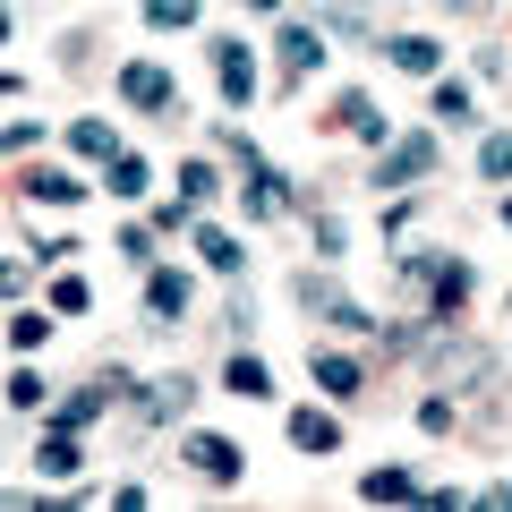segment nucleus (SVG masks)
Wrapping results in <instances>:
<instances>
[{"instance_id":"1","label":"nucleus","mask_w":512,"mask_h":512,"mask_svg":"<svg viewBox=\"0 0 512 512\" xmlns=\"http://www.w3.org/2000/svg\"><path fill=\"white\" fill-rule=\"evenodd\" d=\"M291 299L316 316V325H333V333H376V316H367L333 274H299V282H291Z\"/></svg>"},{"instance_id":"2","label":"nucleus","mask_w":512,"mask_h":512,"mask_svg":"<svg viewBox=\"0 0 512 512\" xmlns=\"http://www.w3.org/2000/svg\"><path fill=\"white\" fill-rule=\"evenodd\" d=\"M180 470H197L205 487H239V478H248V453H239L231 436H214V427H188L180 436Z\"/></svg>"},{"instance_id":"3","label":"nucleus","mask_w":512,"mask_h":512,"mask_svg":"<svg viewBox=\"0 0 512 512\" xmlns=\"http://www.w3.org/2000/svg\"><path fill=\"white\" fill-rule=\"evenodd\" d=\"M427 171H436V137H427V128H402V137L384 146V163L367 171V188H384V197H393V188L427 180Z\"/></svg>"},{"instance_id":"4","label":"nucleus","mask_w":512,"mask_h":512,"mask_svg":"<svg viewBox=\"0 0 512 512\" xmlns=\"http://www.w3.org/2000/svg\"><path fill=\"white\" fill-rule=\"evenodd\" d=\"M291 205H299V197H291V180H282L265 154H256V163H239V214H248V222H282Z\"/></svg>"},{"instance_id":"5","label":"nucleus","mask_w":512,"mask_h":512,"mask_svg":"<svg viewBox=\"0 0 512 512\" xmlns=\"http://www.w3.org/2000/svg\"><path fill=\"white\" fill-rule=\"evenodd\" d=\"M470 291H478V274H470V256H436V274H427V325H453L461 308H470Z\"/></svg>"},{"instance_id":"6","label":"nucleus","mask_w":512,"mask_h":512,"mask_svg":"<svg viewBox=\"0 0 512 512\" xmlns=\"http://www.w3.org/2000/svg\"><path fill=\"white\" fill-rule=\"evenodd\" d=\"M120 103H128V111H154V120H163V111H180V86H171L163 60H128V69H120Z\"/></svg>"},{"instance_id":"7","label":"nucleus","mask_w":512,"mask_h":512,"mask_svg":"<svg viewBox=\"0 0 512 512\" xmlns=\"http://www.w3.org/2000/svg\"><path fill=\"white\" fill-rule=\"evenodd\" d=\"M18 197H26V205H60V214H69V205H86L94 188L77 180L69 163H35V171H18Z\"/></svg>"},{"instance_id":"8","label":"nucleus","mask_w":512,"mask_h":512,"mask_svg":"<svg viewBox=\"0 0 512 512\" xmlns=\"http://www.w3.org/2000/svg\"><path fill=\"white\" fill-rule=\"evenodd\" d=\"M214 86H222V103H231V111H248V103H256V52H248L239 35H222V43H214Z\"/></svg>"},{"instance_id":"9","label":"nucleus","mask_w":512,"mask_h":512,"mask_svg":"<svg viewBox=\"0 0 512 512\" xmlns=\"http://www.w3.org/2000/svg\"><path fill=\"white\" fill-rule=\"evenodd\" d=\"M188 299H197V291H188L180 265H154V274H146V316H154V333H180V325H188Z\"/></svg>"},{"instance_id":"10","label":"nucleus","mask_w":512,"mask_h":512,"mask_svg":"<svg viewBox=\"0 0 512 512\" xmlns=\"http://www.w3.org/2000/svg\"><path fill=\"white\" fill-rule=\"evenodd\" d=\"M308 376H316V393H325V402H359V384H367V367L350 359V350L316 342V350H308Z\"/></svg>"},{"instance_id":"11","label":"nucleus","mask_w":512,"mask_h":512,"mask_svg":"<svg viewBox=\"0 0 512 512\" xmlns=\"http://www.w3.org/2000/svg\"><path fill=\"white\" fill-rule=\"evenodd\" d=\"M325 26H316V18H291V26H282V43H274V52H282V77H291V86H299V77H308L316 69V60H325Z\"/></svg>"},{"instance_id":"12","label":"nucleus","mask_w":512,"mask_h":512,"mask_svg":"<svg viewBox=\"0 0 512 512\" xmlns=\"http://www.w3.org/2000/svg\"><path fill=\"white\" fill-rule=\"evenodd\" d=\"M333 128H350L359 146H393V120H384V111L367 103L359 86H350V94H333Z\"/></svg>"},{"instance_id":"13","label":"nucleus","mask_w":512,"mask_h":512,"mask_svg":"<svg viewBox=\"0 0 512 512\" xmlns=\"http://www.w3.org/2000/svg\"><path fill=\"white\" fill-rule=\"evenodd\" d=\"M188 402H197V376H154L146 393H137V427H163V419H180Z\"/></svg>"},{"instance_id":"14","label":"nucleus","mask_w":512,"mask_h":512,"mask_svg":"<svg viewBox=\"0 0 512 512\" xmlns=\"http://www.w3.org/2000/svg\"><path fill=\"white\" fill-rule=\"evenodd\" d=\"M291 444L308 461H325V453H342V419H333L325 402H308V410H291Z\"/></svg>"},{"instance_id":"15","label":"nucleus","mask_w":512,"mask_h":512,"mask_svg":"<svg viewBox=\"0 0 512 512\" xmlns=\"http://www.w3.org/2000/svg\"><path fill=\"white\" fill-rule=\"evenodd\" d=\"M188 239H197L205 274H222V282H239V274H248V248H239L231 231H214V222H188Z\"/></svg>"},{"instance_id":"16","label":"nucleus","mask_w":512,"mask_h":512,"mask_svg":"<svg viewBox=\"0 0 512 512\" xmlns=\"http://www.w3.org/2000/svg\"><path fill=\"white\" fill-rule=\"evenodd\" d=\"M35 470H43V487H52V478H77V470H86V453H77V427H43Z\"/></svg>"},{"instance_id":"17","label":"nucleus","mask_w":512,"mask_h":512,"mask_svg":"<svg viewBox=\"0 0 512 512\" xmlns=\"http://www.w3.org/2000/svg\"><path fill=\"white\" fill-rule=\"evenodd\" d=\"M222 384H231L239 402H274V367L256 359V350H231V359H222Z\"/></svg>"},{"instance_id":"18","label":"nucleus","mask_w":512,"mask_h":512,"mask_svg":"<svg viewBox=\"0 0 512 512\" xmlns=\"http://www.w3.org/2000/svg\"><path fill=\"white\" fill-rule=\"evenodd\" d=\"M384 60H393L402 77H436L444 43H436V35H384Z\"/></svg>"},{"instance_id":"19","label":"nucleus","mask_w":512,"mask_h":512,"mask_svg":"<svg viewBox=\"0 0 512 512\" xmlns=\"http://www.w3.org/2000/svg\"><path fill=\"white\" fill-rule=\"evenodd\" d=\"M146 180H154V171H146V154H128V146L103 163V188H111L120 205H137V197H146Z\"/></svg>"},{"instance_id":"20","label":"nucleus","mask_w":512,"mask_h":512,"mask_svg":"<svg viewBox=\"0 0 512 512\" xmlns=\"http://www.w3.org/2000/svg\"><path fill=\"white\" fill-rule=\"evenodd\" d=\"M103 410H111V384H77L69 402H60V410H52V427H77V436H86V427H94V419H103Z\"/></svg>"},{"instance_id":"21","label":"nucleus","mask_w":512,"mask_h":512,"mask_svg":"<svg viewBox=\"0 0 512 512\" xmlns=\"http://www.w3.org/2000/svg\"><path fill=\"white\" fill-rule=\"evenodd\" d=\"M69 154H77V163H111V154H120L111 120H69Z\"/></svg>"},{"instance_id":"22","label":"nucleus","mask_w":512,"mask_h":512,"mask_svg":"<svg viewBox=\"0 0 512 512\" xmlns=\"http://www.w3.org/2000/svg\"><path fill=\"white\" fill-rule=\"evenodd\" d=\"M427 103H436L444 128H470V120H478V94L461 86V77H436V94H427Z\"/></svg>"},{"instance_id":"23","label":"nucleus","mask_w":512,"mask_h":512,"mask_svg":"<svg viewBox=\"0 0 512 512\" xmlns=\"http://www.w3.org/2000/svg\"><path fill=\"white\" fill-rule=\"evenodd\" d=\"M359 495H367V504H410V495H419V478L393 461V470H367V478H359Z\"/></svg>"},{"instance_id":"24","label":"nucleus","mask_w":512,"mask_h":512,"mask_svg":"<svg viewBox=\"0 0 512 512\" xmlns=\"http://www.w3.org/2000/svg\"><path fill=\"white\" fill-rule=\"evenodd\" d=\"M205 18V0H146V26L154 35H180V26H197Z\"/></svg>"},{"instance_id":"25","label":"nucleus","mask_w":512,"mask_h":512,"mask_svg":"<svg viewBox=\"0 0 512 512\" xmlns=\"http://www.w3.org/2000/svg\"><path fill=\"white\" fill-rule=\"evenodd\" d=\"M43 342H52V316H43V308H18V316H9V350H43Z\"/></svg>"},{"instance_id":"26","label":"nucleus","mask_w":512,"mask_h":512,"mask_svg":"<svg viewBox=\"0 0 512 512\" xmlns=\"http://www.w3.org/2000/svg\"><path fill=\"white\" fill-rule=\"evenodd\" d=\"M214 188H222V171L205 163V154H188V163H180V197H188V205H205Z\"/></svg>"},{"instance_id":"27","label":"nucleus","mask_w":512,"mask_h":512,"mask_svg":"<svg viewBox=\"0 0 512 512\" xmlns=\"http://www.w3.org/2000/svg\"><path fill=\"white\" fill-rule=\"evenodd\" d=\"M52 308H60V316H86V308H94V282H86V274H52Z\"/></svg>"},{"instance_id":"28","label":"nucleus","mask_w":512,"mask_h":512,"mask_svg":"<svg viewBox=\"0 0 512 512\" xmlns=\"http://www.w3.org/2000/svg\"><path fill=\"white\" fill-rule=\"evenodd\" d=\"M478 180H512V128H495L487 146H478Z\"/></svg>"},{"instance_id":"29","label":"nucleus","mask_w":512,"mask_h":512,"mask_svg":"<svg viewBox=\"0 0 512 512\" xmlns=\"http://www.w3.org/2000/svg\"><path fill=\"white\" fill-rule=\"evenodd\" d=\"M419 427H427V436H453V427H461V410H453V393H444V384L419 402Z\"/></svg>"},{"instance_id":"30","label":"nucleus","mask_w":512,"mask_h":512,"mask_svg":"<svg viewBox=\"0 0 512 512\" xmlns=\"http://www.w3.org/2000/svg\"><path fill=\"white\" fill-rule=\"evenodd\" d=\"M9 402H18V410H43V402H52V384H43L35 367H18V376H9Z\"/></svg>"},{"instance_id":"31","label":"nucleus","mask_w":512,"mask_h":512,"mask_svg":"<svg viewBox=\"0 0 512 512\" xmlns=\"http://www.w3.org/2000/svg\"><path fill=\"white\" fill-rule=\"evenodd\" d=\"M120 256L128 265H154V222H120Z\"/></svg>"},{"instance_id":"32","label":"nucleus","mask_w":512,"mask_h":512,"mask_svg":"<svg viewBox=\"0 0 512 512\" xmlns=\"http://www.w3.org/2000/svg\"><path fill=\"white\" fill-rule=\"evenodd\" d=\"M43 146V120H9L0 128V154H35Z\"/></svg>"},{"instance_id":"33","label":"nucleus","mask_w":512,"mask_h":512,"mask_svg":"<svg viewBox=\"0 0 512 512\" xmlns=\"http://www.w3.org/2000/svg\"><path fill=\"white\" fill-rule=\"evenodd\" d=\"M188 222H197V205H188V197H171V205H154V231H188Z\"/></svg>"},{"instance_id":"34","label":"nucleus","mask_w":512,"mask_h":512,"mask_svg":"<svg viewBox=\"0 0 512 512\" xmlns=\"http://www.w3.org/2000/svg\"><path fill=\"white\" fill-rule=\"evenodd\" d=\"M342 239H350L342 222H333V214H316V256H342Z\"/></svg>"},{"instance_id":"35","label":"nucleus","mask_w":512,"mask_h":512,"mask_svg":"<svg viewBox=\"0 0 512 512\" xmlns=\"http://www.w3.org/2000/svg\"><path fill=\"white\" fill-rule=\"evenodd\" d=\"M26 291V274H18V265H0V299H18Z\"/></svg>"},{"instance_id":"36","label":"nucleus","mask_w":512,"mask_h":512,"mask_svg":"<svg viewBox=\"0 0 512 512\" xmlns=\"http://www.w3.org/2000/svg\"><path fill=\"white\" fill-rule=\"evenodd\" d=\"M239 9H256V18H274V9H282V0H239Z\"/></svg>"},{"instance_id":"37","label":"nucleus","mask_w":512,"mask_h":512,"mask_svg":"<svg viewBox=\"0 0 512 512\" xmlns=\"http://www.w3.org/2000/svg\"><path fill=\"white\" fill-rule=\"evenodd\" d=\"M9 94H18V77H9V69H0V103H9Z\"/></svg>"},{"instance_id":"38","label":"nucleus","mask_w":512,"mask_h":512,"mask_svg":"<svg viewBox=\"0 0 512 512\" xmlns=\"http://www.w3.org/2000/svg\"><path fill=\"white\" fill-rule=\"evenodd\" d=\"M444 9H487V0H444Z\"/></svg>"},{"instance_id":"39","label":"nucleus","mask_w":512,"mask_h":512,"mask_svg":"<svg viewBox=\"0 0 512 512\" xmlns=\"http://www.w3.org/2000/svg\"><path fill=\"white\" fill-rule=\"evenodd\" d=\"M495 214H504V231H512V197H504V205H495Z\"/></svg>"},{"instance_id":"40","label":"nucleus","mask_w":512,"mask_h":512,"mask_svg":"<svg viewBox=\"0 0 512 512\" xmlns=\"http://www.w3.org/2000/svg\"><path fill=\"white\" fill-rule=\"evenodd\" d=\"M0 43H9V9H0Z\"/></svg>"}]
</instances>
